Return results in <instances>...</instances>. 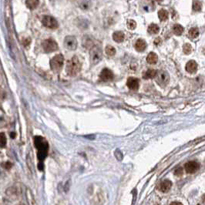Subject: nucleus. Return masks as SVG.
Masks as SVG:
<instances>
[{"label": "nucleus", "mask_w": 205, "mask_h": 205, "mask_svg": "<svg viewBox=\"0 0 205 205\" xmlns=\"http://www.w3.org/2000/svg\"><path fill=\"white\" fill-rule=\"evenodd\" d=\"M184 167L187 174H194L200 168V164L196 161H189L185 164Z\"/></svg>", "instance_id": "obj_9"}, {"label": "nucleus", "mask_w": 205, "mask_h": 205, "mask_svg": "<svg viewBox=\"0 0 205 205\" xmlns=\"http://www.w3.org/2000/svg\"><path fill=\"white\" fill-rule=\"evenodd\" d=\"M124 38H125V36H124V33L121 31H117V32H115L113 34V40L117 43H122L123 42Z\"/></svg>", "instance_id": "obj_17"}, {"label": "nucleus", "mask_w": 205, "mask_h": 205, "mask_svg": "<svg viewBox=\"0 0 205 205\" xmlns=\"http://www.w3.org/2000/svg\"><path fill=\"white\" fill-rule=\"evenodd\" d=\"M0 144H1L2 148H3L6 144V137H5V134L3 133H1V136H0Z\"/></svg>", "instance_id": "obj_28"}, {"label": "nucleus", "mask_w": 205, "mask_h": 205, "mask_svg": "<svg viewBox=\"0 0 205 205\" xmlns=\"http://www.w3.org/2000/svg\"><path fill=\"white\" fill-rule=\"evenodd\" d=\"M105 49H106V53L107 54L108 56H113L116 54V49L113 46H110V45L106 46Z\"/></svg>", "instance_id": "obj_23"}, {"label": "nucleus", "mask_w": 205, "mask_h": 205, "mask_svg": "<svg viewBox=\"0 0 205 205\" xmlns=\"http://www.w3.org/2000/svg\"><path fill=\"white\" fill-rule=\"evenodd\" d=\"M202 199H203V202L205 204V194L203 196V198H202Z\"/></svg>", "instance_id": "obj_33"}, {"label": "nucleus", "mask_w": 205, "mask_h": 205, "mask_svg": "<svg viewBox=\"0 0 205 205\" xmlns=\"http://www.w3.org/2000/svg\"><path fill=\"white\" fill-rule=\"evenodd\" d=\"M90 62L92 65H97L103 59V51L98 46H94L90 51Z\"/></svg>", "instance_id": "obj_3"}, {"label": "nucleus", "mask_w": 205, "mask_h": 205, "mask_svg": "<svg viewBox=\"0 0 205 205\" xmlns=\"http://www.w3.org/2000/svg\"><path fill=\"white\" fill-rule=\"evenodd\" d=\"M189 36H191V38H197L198 36H199V30H198V28H191L190 30H189Z\"/></svg>", "instance_id": "obj_24"}, {"label": "nucleus", "mask_w": 205, "mask_h": 205, "mask_svg": "<svg viewBox=\"0 0 205 205\" xmlns=\"http://www.w3.org/2000/svg\"><path fill=\"white\" fill-rule=\"evenodd\" d=\"M173 30H174L175 35L180 36L183 32V27L180 25V24H175L174 27H173Z\"/></svg>", "instance_id": "obj_21"}, {"label": "nucleus", "mask_w": 205, "mask_h": 205, "mask_svg": "<svg viewBox=\"0 0 205 205\" xmlns=\"http://www.w3.org/2000/svg\"><path fill=\"white\" fill-rule=\"evenodd\" d=\"M43 50L46 52H52L58 50L59 46L56 41L52 39H47L42 43Z\"/></svg>", "instance_id": "obj_5"}, {"label": "nucleus", "mask_w": 205, "mask_h": 205, "mask_svg": "<svg viewBox=\"0 0 205 205\" xmlns=\"http://www.w3.org/2000/svg\"><path fill=\"white\" fill-rule=\"evenodd\" d=\"M17 205H24L23 204H17Z\"/></svg>", "instance_id": "obj_34"}, {"label": "nucleus", "mask_w": 205, "mask_h": 205, "mask_svg": "<svg viewBox=\"0 0 205 205\" xmlns=\"http://www.w3.org/2000/svg\"><path fill=\"white\" fill-rule=\"evenodd\" d=\"M193 9L194 11H200L202 8V3L201 2L199 1H194L193 2Z\"/></svg>", "instance_id": "obj_26"}, {"label": "nucleus", "mask_w": 205, "mask_h": 205, "mask_svg": "<svg viewBox=\"0 0 205 205\" xmlns=\"http://www.w3.org/2000/svg\"><path fill=\"white\" fill-rule=\"evenodd\" d=\"M12 166H13V164H11L10 162L8 161L5 163V168H6V169H10L11 167H12Z\"/></svg>", "instance_id": "obj_31"}, {"label": "nucleus", "mask_w": 205, "mask_h": 205, "mask_svg": "<svg viewBox=\"0 0 205 205\" xmlns=\"http://www.w3.org/2000/svg\"><path fill=\"white\" fill-rule=\"evenodd\" d=\"M162 43V40L160 38H156V40H154V44L155 45H159V44H160V43Z\"/></svg>", "instance_id": "obj_30"}, {"label": "nucleus", "mask_w": 205, "mask_h": 205, "mask_svg": "<svg viewBox=\"0 0 205 205\" xmlns=\"http://www.w3.org/2000/svg\"><path fill=\"white\" fill-rule=\"evenodd\" d=\"M126 85L130 90H137L139 89L140 83H139L138 79H137V78L129 77L127 79V81H126Z\"/></svg>", "instance_id": "obj_11"}, {"label": "nucleus", "mask_w": 205, "mask_h": 205, "mask_svg": "<svg viewBox=\"0 0 205 205\" xmlns=\"http://www.w3.org/2000/svg\"><path fill=\"white\" fill-rule=\"evenodd\" d=\"M147 31L150 34H157L159 31H160V28H159V26L156 24L152 23L149 25Z\"/></svg>", "instance_id": "obj_20"}, {"label": "nucleus", "mask_w": 205, "mask_h": 205, "mask_svg": "<svg viewBox=\"0 0 205 205\" xmlns=\"http://www.w3.org/2000/svg\"><path fill=\"white\" fill-rule=\"evenodd\" d=\"M183 52L187 55L191 53L192 52V46L190 43H185L184 45L183 46Z\"/></svg>", "instance_id": "obj_25"}, {"label": "nucleus", "mask_w": 205, "mask_h": 205, "mask_svg": "<svg viewBox=\"0 0 205 205\" xmlns=\"http://www.w3.org/2000/svg\"><path fill=\"white\" fill-rule=\"evenodd\" d=\"M127 27L128 29H131V30H133V29H136V27H137V23H136V22L134 21V20L133 19H129L127 21Z\"/></svg>", "instance_id": "obj_27"}, {"label": "nucleus", "mask_w": 205, "mask_h": 205, "mask_svg": "<svg viewBox=\"0 0 205 205\" xmlns=\"http://www.w3.org/2000/svg\"><path fill=\"white\" fill-rule=\"evenodd\" d=\"M157 60H158V56L155 52H150L147 55V62L149 64H156L157 63Z\"/></svg>", "instance_id": "obj_16"}, {"label": "nucleus", "mask_w": 205, "mask_h": 205, "mask_svg": "<svg viewBox=\"0 0 205 205\" xmlns=\"http://www.w3.org/2000/svg\"><path fill=\"white\" fill-rule=\"evenodd\" d=\"M170 76L169 74L165 71H159L157 72V75L156 76V83L160 86H165L167 83H169Z\"/></svg>", "instance_id": "obj_7"}, {"label": "nucleus", "mask_w": 205, "mask_h": 205, "mask_svg": "<svg viewBox=\"0 0 205 205\" xmlns=\"http://www.w3.org/2000/svg\"><path fill=\"white\" fill-rule=\"evenodd\" d=\"M186 70L189 73H194L198 70V63L194 60H191L186 65Z\"/></svg>", "instance_id": "obj_13"}, {"label": "nucleus", "mask_w": 205, "mask_h": 205, "mask_svg": "<svg viewBox=\"0 0 205 205\" xmlns=\"http://www.w3.org/2000/svg\"><path fill=\"white\" fill-rule=\"evenodd\" d=\"M42 23L49 29H56L59 26L58 22L50 16H43L42 18Z\"/></svg>", "instance_id": "obj_6"}, {"label": "nucleus", "mask_w": 205, "mask_h": 205, "mask_svg": "<svg viewBox=\"0 0 205 205\" xmlns=\"http://www.w3.org/2000/svg\"><path fill=\"white\" fill-rule=\"evenodd\" d=\"M64 62V57L62 54H58L54 56L50 61V67L55 73H59L62 70Z\"/></svg>", "instance_id": "obj_4"}, {"label": "nucleus", "mask_w": 205, "mask_h": 205, "mask_svg": "<svg viewBox=\"0 0 205 205\" xmlns=\"http://www.w3.org/2000/svg\"><path fill=\"white\" fill-rule=\"evenodd\" d=\"M34 144L36 149L38 150V158L40 160V164L44 160L47 156L49 150V145L46 140L40 136H36L34 138Z\"/></svg>", "instance_id": "obj_1"}, {"label": "nucleus", "mask_w": 205, "mask_h": 205, "mask_svg": "<svg viewBox=\"0 0 205 205\" xmlns=\"http://www.w3.org/2000/svg\"><path fill=\"white\" fill-rule=\"evenodd\" d=\"M134 46L137 51H138V52H143L147 48V43H146L145 40H142V39H139L135 43Z\"/></svg>", "instance_id": "obj_14"}, {"label": "nucleus", "mask_w": 205, "mask_h": 205, "mask_svg": "<svg viewBox=\"0 0 205 205\" xmlns=\"http://www.w3.org/2000/svg\"><path fill=\"white\" fill-rule=\"evenodd\" d=\"M39 1H36V0H29V1H26L25 4H26L27 7L30 9H34L39 5Z\"/></svg>", "instance_id": "obj_22"}, {"label": "nucleus", "mask_w": 205, "mask_h": 205, "mask_svg": "<svg viewBox=\"0 0 205 205\" xmlns=\"http://www.w3.org/2000/svg\"><path fill=\"white\" fill-rule=\"evenodd\" d=\"M156 75H157V71L153 69H150L147 70L145 72L144 76V79H153V78H156Z\"/></svg>", "instance_id": "obj_18"}, {"label": "nucleus", "mask_w": 205, "mask_h": 205, "mask_svg": "<svg viewBox=\"0 0 205 205\" xmlns=\"http://www.w3.org/2000/svg\"><path fill=\"white\" fill-rule=\"evenodd\" d=\"M174 174L178 177L181 176V175L183 174V169H182L181 167H178V168H177L174 171Z\"/></svg>", "instance_id": "obj_29"}, {"label": "nucleus", "mask_w": 205, "mask_h": 205, "mask_svg": "<svg viewBox=\"0 0 205 205\" xmlns=\"http://www.w3.org/2000/svg\"><path fill=\"white\" fill-rule=\"evenodd\" d=\"M81 64L79 58L76 56H73L67 63V73L70 76H76L81 71Z\"/></svg>", "instance_id": "obj_2"}, {"label": "nucleus", "mask_w": 205, "mask_h": 205, "mask_svg": "<svg viewBox=\"0 0 205 205\" xmlns=\"http://www.w3.org/2000/svg\"><path fill=\"white\" fill-rule=\"evenodd\" d=\"M113 73L111 70H109L107 68H105L101 71L100 74V78L104 82H108L113 79Z\"/></svg>", "instance_id": "obj_10"}, {"label": "nucleus", "mask_w": 205, "mask_h": 205, "mask_svg": "<svg viewBox=\"0 0 205 205\" xmlns=\"http://www.w3.org/2000/svg\"><path fill=\"white\" fill-rule=\"evenodd\" d=\"M171 205H183L181 203H180V202H173V203L171 204Z\"/></svg>", "instance_id": "obj_32"}, {"label": "nucleus", "mask_w": 205, "mask_h": 205, "mask_svg": "<svg viewBox=\"0 0 205 205\" xmlns=\"http://www.w3.org/2000/svg\"><path fill=\"white\" fill-rule=\"evenodd\" d=\"M168 16H169V13H168V12L166 9H162L160 10H159L158 17L160 21H166V20H167Z\"/></svg>", "instance_id": "obj_19"}, {"label": "nucleus", "mask_w": 205, "mask_h": 205, "mask_svg": "<svg viewBox=\"0 0 205 205\" xmlns=\"http://www.w3.org/2000/svg\"><path fill=\"white\" fill-rule=\"evenodd\" d=\"M19 188H18V187H16V186L9 187L7 191H5V193H6L7 195H9V197H11V198H17V197L19 196Z\"/></svg>", "instance_id": "obj_15"}, {"label": "nucleus", "mask_w": 205, "mask_h": 205, "mask_svg": "<svg viewBox=\"0 0 205 205\" xmlns=\"http://www.w3.org/2000/svg\"><path fill=\"white\" fill-rule=\"evenodd\" d=\"M77 40L75 36H67L64 40V46L68 50H75L77 48Z\"/></svg>", "instance_id": "obj_8"}, {"label": "nucleus", "mask_w": 205, "mask_h": 205, "mask_svg": "<svg viewBox=\"0 0 205 205\" xmlns=\"http://www.w3.org/2000/svg\"><path fill=\"white\" fill-rule=\"evenodd\" d=\"M171 187H172V183H171V180H165L160 183L158 189L161 192L167 193L171 190Z\"/></svg>", "instance_id": "obj_12"}]
</instances>
